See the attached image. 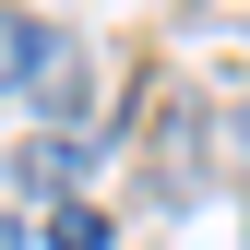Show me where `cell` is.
<instances>
[{"label": "cell", "mask_w": 250, "mask_h": 250, "mask_svg": "<svg viewBox=\"0 0 250 250\" xmlns=\"http://www.w3.org/2000/svg\"><path fill=\"white\" fill-rule=\"evenodd\" d=\"M83 83H96V72H83V48H72V36H48V60H36V107H48V119H72V107H83Z\"/></svg>", "instance_id": "cell-1"}, {"label": "cell", "mask_w": 250, "mask_h": 250, "mask_svg": "<svg viewBox=\"0 0 250 250\" xmlns=\"http://www.w3.org/2000/svg\"><path fill=\"white\" fill-rule=\"evenodd\" d=\"M36 60H48V24L0 12V96H12V83H36Z\"/></svg>", "instance_id": "cell-2"}, {"label": "cell", "mask_w": 250, "mask_h": 250, "mask_svg": "<svg viewBox=\"0 0 250 250\" xmlns=\"http://www.w3.org/2000/svg\"><path fill=\"white\" fill-rule=\"evenodd\" d=\"M83 167H96V143H83V131H48V143H36V191H72Z\"/></svg>", "instance_id": "cell-3"}, {"label": "cell", "mask_w": 250, "mask_h": 250, "mask_svg": "<svg viewBox=\"0 0 250 250\" xmlns=\"http://www.w3.org/2000/svg\"><path fill=\"white\" fill-rule=\"evenodd\" d=\"M48 250H107V214H96V203H60V214H48Z\"/></svg>", "instance_id": "cell-4"}, {"label": "cell", "mask_w": 250, "mask_h": 250, "mask_svg": "<svg viewBox=\"0 0 250 250\" xmlns=\"http://www.w3.org/2000/svg\"><path fill=\"white\" fill-rule=\"evenodd\" d=\"M0 250H24V214H12V203H0Z\"/></svg>", "instance_id": "cell-5"}, {"label": "cell", "mask_w": 250, "mask_h": 250, "mask_svg": "<svg viewBox=\"0 0 250 250\" xmlns=\"http://www.w3.org/2000/svg\"><path fill=\"white\" fill-rule=\"evenodd\" d=\"M238 143H250V107H238Z\"/></svg>", "instance_id": "cell-6"}]
</instances>
